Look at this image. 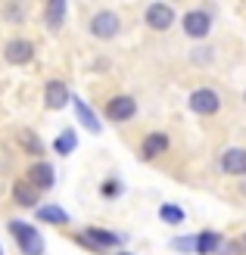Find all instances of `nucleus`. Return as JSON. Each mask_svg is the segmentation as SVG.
I'll return each mask as SVG.
<instances>
[{"instance_id": "obj_19", "label": "nucleus", "mask_w": 246, "mask_h": 255, "mask_svg": "<svg viewBox=\"0 0 246 255\" xmlns=\"http://www.w3.org/2000/svg\"><path fill=\"white\" fill-rule=\"evenodd\" d=\"M159 215H162V221H168V224H181V221H184V212H181L178 206H162Z\"/></svg>"}, {"instance_id": "obj_23", "label": "nucleus", "mask_w": 246, "mask_h": 255, "mask_svg": "<svg viewBox=\"0 0 246 255\" xmlns=\"http://www.w3.org/2000/svg\"><path fill=\"white\" fill-rule=\"evenodd\" d=\"M119 255H128V252H119Z\"/></svg>"}, {"instance_id": "obj_20", "label": "nucleus", "mask_w": 246, "mask_h": 255, "mask_svg": "<svg viewBox=\"0 0 246 255\" xmlns=\"http://www.w3.org/2000/svg\"><path fill=\"white\" fill-rule=\"evenodd\" d=\"M19 140H22V143H25V149H28V152H34V156H37V152H44V146H41V140H37L34 134H28V131H22V134H19Z\"/></svg>"}, {"instance_id": "obj_16", "label": "nucleus", "mask_w": 246, "mask_h": 255, "mask_svg": "<svg viewBox=\"0 0 246 255\" xmlns=\"http://www.w3.org/2000/svg\"><path fill=\"white\" fill-rule=\"evenodd\" d=\"M12 196H16V202H19V206H25V209H31L34 202H37V193H34V187H31V184H16Z\"/></svg>"}, {"instance_id": "obj_18", "label": "nucleus", "mask_w": 246, "mask_h": 255, "mask_svg": "<svg viewBox=\"0 0 246 255\" xmlns=\"http://www.w3.org/2000/svg\"><path fill=\"white\" fill-rule=\"evenodd\" d=\"M62 12H66V3H62V0H53V3L47 6V25L50 28H59L62 25Z\"/></svg>"}, {"instance_id": "obj_14", "label": "nucleus", "mask_w": 246, "mask_h": 255, "mask_svg": "<svg viewBox=\"0 0 246 255\" xmlns=\"http://www.w3.org/2000/svg\"><path fill=\"white\" fill-rule=\"evenodd\" d=\"M37 218L50 221V224H69V215L62 209H56V206H41V209H37Z\"/></svg>"}, {"instance_id": "obj_7", "label": "nucleus", "mask_w": 246, "mask_h": 255, "mask_svg": "<svg viewBox=\"0 0 246 255\" xmlns=\"http://www.w3.org/2000/svg\"><path fill=\"white\" fill-rule=\"evenodd\" d=\"M222 168H225V174H246V149H240V146L225 149Z\"/></svg>"}, {"instance_id": "obj_1", "label": "nucleus", "mask_w": 246, "mask_h": 255, "mask_svg": "<svg viewBox=\"0 0 246 255\" xmlns=\"http://www.w3.org/2000/svg\"><path fill=\"white\" fill-rule=\"evenodd\" d=\"M9 231L16 234V240H19V246H22L25 255H44V240H41V234H37L31 224H25V221H12V224H9Z\"/></svg>"}, {"instance_id": "obj_15", "label": "nucleus", "mask_w": 246, "mask_h": 255, "mask_svg": "<svg viewBox=\"0 0 246 255\" xmlns=\"http://www.w3.org/2000/svg\"><path fill=\"white\" fill-rule=\"evenodd\" d=\"M84 243H90L94 249H100V246H115V243H119V237H112L106 231H87L84 234Z\"/></svg>"}, {"instance_id": "obj_10", "label": "nucleus", "mask_w": 246, "mask_h": 255, "mask_svg": "<svg viewBox=\"0 0 246 255\" xmlns=\"http://www.w3.org/2000/svg\"><path fill=\"white\" fill-rule=\"evenodd\" d=\"M44 100H47V106H50V109H62L72 97H69V87L62 84V81H50V84H47V97H44Z\"/></svg>"}, {"instance_id": "obj_21", "label": "nucleus", "mask_w": 246, "mask_h": 255, "mask_svg": "<svg viewBox=\"0 0 246 255\" xmlns=\"http://www.w3.org/2000/svg\"><path fill=\"white\" fill-rule=\"evenodd\" d=\"M172 246L178 252H193V249H197V240H193V237H181V240H175Z\"/></svg>"}, {"instance_id": "obj_22", "label": "nucleus", "mask_w": 246, "mask_h": 255, "mask_svg": "<svg viewBox=\"0 0 246 255\" xmlns=\"http://www.w3.org/2000/svg\"><path fill=\"white\" fill-rule=\"evenodd\" d=\"M115 190H119V187H115V184H103V193H106V196H112Z\"/></svg>"}, {"instance_id": "obj_17", "label": "nucleus", "mask_w": 246, "mask_h": 255, "mask_svg": "<svg viewBox=\"0 0 246 255\" xmlns=\"http://www.w3.org/2000/svg\"><path fill=\"white\" fill-rule=\"evenodd\" d=\"M75 143H78V137H75V131H62V134L53 140V149L59 152V156H69V152L75 149Z\"/></svg>"}, {"instance_id": "obj_3", "label": "nucleus", "mask_w": 246, "mask_h": 255, "mask_svg": "<svg viewBox=\"0 0 246 255\" xmlns=\"http://www.w3.org/2000/svg\"><path fill=\"white\" fill-rule=\"evenodd\" d=\"M218 106H222V100L209 87H200V91L190 94V109L200 112V116H212V112H218Z\"/></svg>"}, {"instance_id": "obj_9", "label": "nucleus", "mask_w": 246, "mask_h": 255, "mask_svg": "<svg viewBox=\"0 0 246 255\" xmlns=\"http://www.w3.org/2000/svg\"><path fill=\"white\" fill-rule=\"evenodd\" d=\"M34 56V47L28 41H9L6 44V62H12V66H25Z\"/></svg>"}, {"instance_id": "obj_24", "label": "nucleus", "mask_w": 246, "mask_h": 255, "mask_svg": "<svg viewBox=\"0 0 246 255\" xmlns=\"http://www.w3.org/2000/svg\"><path fill=\"white\" fill-rule=\"evenodd\" d=\"M243 100H246V97H243Z\"/></svg>"}, {"instance_id": "obj_2", "label": "nucleus", "mask_w": 246, "mask_h": 255, "mask_svg": "<svg viewBox=\"0 0 246 255\" xmlns=\"http://www.w3.org/2000/svg\"><path fill=\"white\" fill-rule=\"evenodd\" d=\"M119 28H122V22H119V16H115V12H109V9H103V12H97V16L90 19V34H94V37H103V41L115 37V34H119Z\"/></svg>"}, {"instance_id": "obj_11", "label": "nucleus", "mask_w": 246, "mask_h": 255, "mask_svg": "<svg viewBox=\"0 0 246 255\" xmlns=\"http://www.w3.org/2000/svg\"><path fill=\"white\" fill-rule=\"evenodd\" d=\"M72 103H75V112H78V119H81V125L87 128V131H100V122H97V116H94V112H90L87 109V103H84V100H78V97H72Z\"/></svg>"}, {"instance_id": "obj_12", "label": "nucleus", "mask_w": 246, "mask_h": 255, "mask_svg": "<svg viewBox=\"0 0 246 255\" xmlns=\"http://www.w3.org/2000/svg\"><path fill=\"white\" fill-rule=\"evenodd\" d=\"M197 252H203V255L222 252V237H218V234H212V231L200 234V237H197Z\"/></svg>"}, {"instance_id": "obj_5", "label": "nucleus", "mask_w": 246, "mask_h": 255, "mask_svg": "<svg viewBox=\"0 0 246 255\" xmlns=\"http://www.w3.org/2000/svg\"><path fill=\"white\" fill-rule=\"evenodd\" d=\"M134 112H137V103L131 97H115V100H109V106H106V116L112 122H128V119H134Z\"/></svg>"}, {"instance_id": "obj_13", "label": "nucleus", "mask_w": 246, "mask_h": 255, "mask_svg": "<svg viewBox=\"0 0 246 255\" xmlns=\"http://www.w3.org/2000/svg\"><path fill=\"white\" fill-rule=\"evenodd\" d=\"M140 149H144V156H147V159H150V156H159V152L168 149V137H165V134H150V137L144 140V146H140Z\"/></svg>"}, {"instance_id": "obj_8", "label": "nucleus", "mask_w": 246, "mask_h": 255, "mask_svg": "<svg viewBox=\"0 0 246 255\" xmlns=\"http://www.w3.org/2000/svg\"><path fill=\"white\" fill-rule=\"evenodd\" d=\"M28 184L37 187V190H50L53 187V168H50L47 162H37L28 168Z\"/></svg>"}, {"instance_id": "obj_6", "label": "nucleus", "mask_w": 246, "mask_h": 255, "mask_svg": "<svg viewBox=\"0 0 246 255\" xmlns=\"http://www.w3.org/2000/svg\"><path fill=\"white\" fill-rule=\"evenodd\" d=\"M209 28H212L209 12L197 9V12H187V16H184V31H187L190 37H206V34H209Z\"/></svg>"}, {"instance_id": "obj_4", "label": "nucleus", "mask_w": 246, "mask_h": 255, "mask_svg": "<svg viewBox=\"0 0 246 255\" xmlns=\"http://www.w3.org/2000/svg\"><path fill=\"white\" fill-rule=\"evenodd\" d=\"M172 22H175V9L168 6V3H150L147 6V25H150V28L165 31Z\"/></svg>"}]
</instances>
